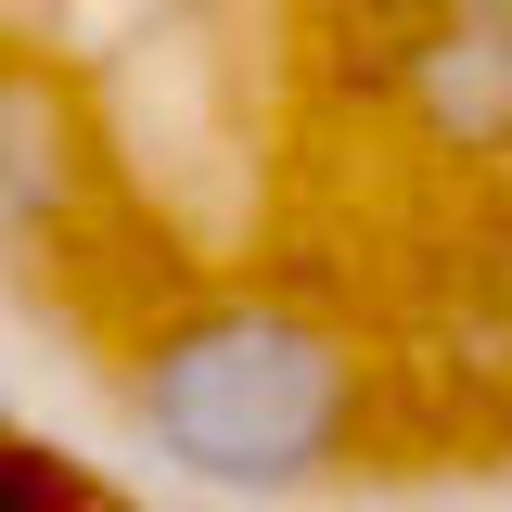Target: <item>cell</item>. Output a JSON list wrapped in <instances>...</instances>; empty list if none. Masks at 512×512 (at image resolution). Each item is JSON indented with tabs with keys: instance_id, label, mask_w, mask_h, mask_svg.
<instances>
[{
	"instance_id": "4",
	"label": "cell",
	"mask_w": 512,
	"mask_h": 512,
	"mask_svg": "<svg viewBox=\"0 0 512 512\" xmlns=\"http://www.w3.org/2000/svg\"><path fill=\"white\" fill-rule=\"evenodd\" d=\"M320 13H333V26H359V39H384V26H410L423 0H320Z\"/></svg>"
},
{
	"instance_id": "1",
	"label": "cell",
	"mask_w": 512,
	"mask_h": 512,
	"mask_svg": "<svg viewBox=\"0 0 512 512\" xmlns=\"http://www.w3.org/2000/svg\"><path fill=\"white\" fill-rule=\"evenodd\" d=\"M116 410L180 487L295 500L384 448V359L308 295L231 282V295H180L167 320L128 333Z\"/></svg>"
},
{
	"instance_id": "2",
	"label": "cell",
	"mask_w": 512,
	"mask_h": 512,
	"mask_svg": "<svg viewBox=\"0 0 512 512\" xmlns=\"http://www.w3.org/2000/svg\"><path fill=\"white\" fill-rule=\"evenodd\" d=\"M372 103L397 128V154L512 205V0H423L410 26H384Z\"/></svg>"
},
{
	"instance_id": "3",
	"label": "cell",
	"mask_w": 512,
	"mask_h": 512,
	"mask_svg": "<svg viewBox=\"0 0 512 512\" xmlns=\"http://www.w3.org/2000/svg\"><path fill=\"white\" fill-rule=\"evenodd\" d=\"M90 192H103V141L77 128V103L39 64H0V269L64 256Z\"/></svg>"
}]
</instances>
